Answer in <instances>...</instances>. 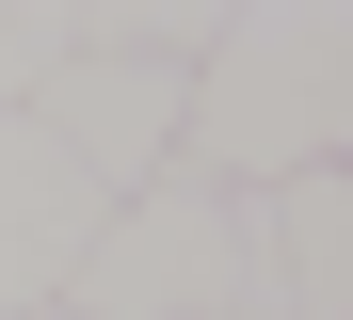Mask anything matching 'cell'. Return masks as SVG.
I'll list each match as a JSON object with an SVG mask.
<instances>
[{"label": "cell", "instance_id": "obj_1", "mask_svg": "<svg viewBox=\"0 0 353 320\" xmlns=\"http://www.w3.org/2000/svg\"><path fill=\"white\" fill-rule=\"evenodd\" d=\"M353 160V17L337 0H241L193 48V96H176V160L193 192H273Z\"/></svg>", "mask_w": 353, "mask_h": 320}, {"label": "cell", "instance_id": "obj_5", "mask_svg": "<svg viewBox=\"0 0 353 320\" xmlns=\"http://www.w3.org/2000/svg\"><path fill=\"white\" fill-rule=\"evenodd\" d=\"M81 64V32H65V0H0V112H32L48 81Z\"/></svg>", "mask_w": 353, "mask_h": 320}, {"label": "cell", "instance_id": "obj_6", "mask_svg": "<svg viewBox=\"0 0 353 320\" xmlns=\"http://www.w3.org/2000/svg\"><path fill=\"white\" fill-rule=\"evenodd\" d=\"M17 320H81V304H17Z\"/></svg>", "mask_w": 353, "mask_h": 320}, {"label": "cell", "instance_id": "obj_4", "mask_svg": "<svg viewBox=\"0 0 353 320\" xmlns=\"http://www.w3.org/2000/svg\"><path fill=\"white\" fill-rule=\"evenodd\" d=\"M176 96H193V64H97V48H81L65 81L32 96V128L129 209V192H161V160H176Z\"/></svg>", "mask_w": 353, "mask_h": 320}, {"label": "cell", "instance_id": "obj_2", "mask_svg": "<svg viewBox=\"0 0 353 320\" xmlns=\"http://www.w3.org/2000/svg\"><path fill=\"white\" fill-rule=\"evenodd\" d=\"M81 320H273V240H257V192H193L161 176L97 224L81 256Z\"/></svg>", "mask_w": 353, "mask_h": 320}, {"label": "cell", "instance_id": "obj_3", "mask_svg": "<svg viewBox=\"0 0 353 320\" xmlns=\"http://www.w3.org/2000/svg\"><path fill=\"white\" fill-rule=\"evenodd\" d=\"M97 224H112V192L48 145L32 112H0V320L17 304H65L81 256H97Z\"/></svg>", "mask_w": 353, "mask_h": 320}]
</instances>
